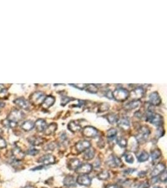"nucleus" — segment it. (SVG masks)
<instances>
[{
    "instance_id": "f257e3e1",
    "label": "nucleus",
    "mask_w": 167,
    "mask_h": 188,
    "mask_svg": "<svg viewBox=\"0 0 167 188\" xmlns=\"http://www.w3.org/2000/svg\"><path fill=\"white\" fill-rule=\"evenodd\" d=\"M146 120L157 127H160L163 124L162 116L158 114H155L150 108H148L146 111Z\"/></svg>"
},
{
    "instance_id": "f03ea898",
    "label": "nucleus",
    "mask_w": 167,
    "mask_h": 188,
    "mask_svg": "<svg viewBox=\"0 0 167 188\" xmlns=\"http://www.w3.org/2000/svg\"><path fill=\"white\" fill-rule=\"evenodd\" d=\"M150 134V129L146 126H143L139 129L137 134L135 136V138L138 143L144 144L148 139Z\"/></svg>"
},
{
    "instance_id": "7ed1b4c3",
    "label": "nucleus",
    "mask_w": 167,
    "mask_h": 188,
    "mask_svg": "<svg viewBox=\"0 0 167 188\" xmlns=\"http://www.w3.org/2000/svg\"><path fill=\"white\" fill-rule=\"evenodd\" d=\"M129 92L123 88H117L113 92V97L118 102H123L129 97Z\"/></svg>"
},
{
    "instance_id": "20e7f679",
    "label": "nucleus",
    "mask_w": 167,
    "mask_h": 188,
    "mask_svg": "<svg viewBox=\"0 0 167 188\" xmlns=\"http://www.w3.org/2000/svg\"><path fill=\"white\" fill-rule=\"evenodd\" d=\"M45 98V95L42 92H35L30 96V103L35 105L42 104Z\"/></svg>"
},
{
    "instance_id": "39448f33",
    "label": "nucleus",
    "mask_w": 167,
    "mask_h": 188,
    "mask_svg": "<svg viewBox=\"0 0 167 188\" xmlns=\"http://www.w3.org/2000/svg\"><path fill=\"white\" fill-rule=\"evenodd\" d=\"M24 117H25V114L22 111L18 109H15L9 113L7 119L10 121L18 123L19 121H22Z\"/></svg>"
},
{
    "instance_id": "423d86ee",
    "label": "nucleus",
    "mask_w": 167,
    "mask_h": 188,
    "mask_svg": "<svg viewBox=\"0 0 167 188\" xmlns=\"http://www.w3.org/2000/svg\"><path fill=\"white\" fill-rule=\"evenodd\" d=\"M107 165L111 168H116V167H121L123 166V162L120 158L118 157L110 155L108 157L106 161Z\"/></svg>"
},
{
    "instance_id": "0eeeda50",
    "label": "nucleus",
    "mask_w": 167,
    "mask_h": 188,
    "mask_svg": "<svg viewBox=\"0 0 167 188\" xmlns=\"http://www.w3.org/2000/svg\"><path fill=\"white\" fill-rule=\"evenodd\" d=\"M145 94V90L142 87H137L132 90L129 94V97H130L131 100L139 101L144 97Z\"/></svg>"
},
{
    "instance_id": "6e6552de",
    "label": "nucleus",
    "mask_w": 167,
    "mask_h": 188,
    "mask_svg": "<svg viewBox=\"0 0 167 188\" xmlns=\"http://www.w3.org/2000/svg\"><path fill=\"white\" fill-rule=\"evenodd\" d=\"M82 135L87 138H95L98 135V131L93 127L87 126L83 129Z\"/></svg>"
},
{
    "instance_id": "1a4fd4ad",
    "label": "nucleus",
    "mask_w": 167,
    "mask_h": 188,
    "mask_svg": "<svg viewBox=\"0 0 167 188\" xmlns=\"http://www.w3.org/2000/svg\"><path fill=\"white\" fill-rule=\"evenodd\" d=\"M93 169V166L91 164L88 163H85L83 164H81L78 168L75 170L76 174H80V175H87L91 172Z\"/></svg>"
},
{
    "instance_id": "9d476101",
    "label": "nucleus",
    "mask_w": 167,
    "mask_h": 188,
    "mask_svg": "<svg viewBox=\"0 0 167 188\" xmlns=\"http://www.w3.org/2000/svg\"><path fill=\"white\" fill-rule=\"evenodd\" d=\"M91 146V143L89 141L83 140V141H80L76 144L75 148L78 152L81 153L90 148Z\"/></svg>"
},
{
    "instance_id": "9b49d317",
    "label": "nucleus",
    "mask_w": 167,
    "mask_h": 188,
    "mask_svg": "<svg viewBox=\"0 0 167 188\" xmlns=\"http://www.w3.org/2000/svg\"><path fill=\"white\" fill-rule=\"evenodd\" d=\"M38 161L44 165H50L56 162V159L54 156L52 154H46L41 157Z\"/></svg>"
},
{
    "instance_id": "f8f14e48",
    "label": "nucleus",
    "mask_w": 167,
    "mask_h": 188,
    "mask_svg": "<svg viewBox=\"0 0 167 188\" xmlns=\"http://www.w3.org/2000/svg\"><path fill=\"white\" fill-rule=\"evenodd\" d=\"M166 170V166L164 163L160 162L156 165L151 173V176L152 177H156L160 175L164 170Z\"/></svg>"
},
{
    "instance_id": "ddd939ff",
    "label": "nucleus",
    "mask_w": 167,
    "mask_h": 188,
    "mask_svg": "<svg viewBox=\"0 0 167 188\" xmlns=\"http://www.w3.org/2000/svg\"><path fill=\"white\" fill-rule=\"evenodd\" d=\"M13 102H14V104L18 106V107L20 108L28 110V109L30 108V102L27 100L26 99L24 98L23 97L16 98L13 101Z\"/></svg>"
},
{
    "instance_id": "4468645a",
    "label": "nucleus",
    "mask_w": 167,
    "mask_h": 188,
    "mask_svg": "<svg viewBox=\"0 0 167 188\" xmlns=\"http://www.w3.org/2000/svg\"><path fill=\"white\" fill-rule=\"evenodd\" d=\"M76 183L81 186H90L91 184V179L87 175H80L77 177Z\"/></svg>"
},
{
    "instance_id": "2eb2a0df",
    "label": "nucleus",
    "mask_w": 167,
    "mask_h": 188,
    "mask_svg": "<svg viewBox=\"0 0 167 188\" xmlns=\"http://www.w3.org/2000/svg\"><path fill=\"white\" fill-rule=\"evenodd\" d=\"M117 123L118 127L123 131H127L130 127L129 119L127 117H121V119H118Z\"/></svg>"
},
{
    "instance_id": "dca6fc26",
    "label": "nucleus",
    "mask_w": 167,
    "mask_h": 188,
    "mask_svg": "<svg viewBox=\"0 0 167 188\" xmlns=\"http://www.w3.org/2000/svg\"><path fill=\"white\" fill-rule=\"evenodd\" d=\"M12 155L14 159L17 160V161H19L24 159L25 156V154L24 153L22 150L19 148H14L12 149Z\"/></svg>"
},
{
    "instance_id": "f3484780",
    "label": "nucleus",
    "mask_w": 167,
    "mask_h": 188,
    "mask_svg": "<svg viewBox=\"0 0 167 188\" xmlns=\"http://www.w3.org/2000/svg\"><path fill=\"white\" fill-rule=\"evenodd\" d=\"M150 102L152 105L157 106L161 104V98L156 92H154L150 95Z\"/></svg>"
},
{
    "instance_id": "a211bd4d",
    "label": "nucleus",
    "mask_w": 167,
    "mask_h": 188,
    "mask_svg": "<svg viewBox=\"0 0 167 188\" xmlns=\"http://www.w3.org/2000/svg\"><path fill=\"white\" fill-rule=\"evenodd\" d=\"M55 102V98H54L52 95H48L46 97H45V100L43 102L42 104V107L43 108L48 109L54 104Z\"/></svg>"
},
{
    "instance_id": "6ab92c4d",
    "label": "nucleus",
    "mask_w": 167,
    "mask_h": 188,
    "mask_svg": "<svg viewBox=\"0 0 167 188\" xmlns=\"http://www.w3.org/2000/svg\"><path fill=\"white\" fill-rule=\"evenodd\" d=\"M47 126L46 122L42 119H39L35 123V127L36 131L39 132H42L45 131Z\"/></svg>"
},
{
    "instance_id": "aec40b11",
    "label": "nucleus",
    "mask_w": 167,
    "mask_h": 188,
    "mask_svg": "<svg viewBox=\"0 0 167 188\" xmlns=\"http://www.w3.org/2000/svg\"><path fill=\"white\" fill-rule=\"evenodd\" d=\"M68 129L71 132L75 133L79 132L81 129V126L78 124L76 121H71L68 125Z\"/></svg>"
},
{
    "instance_id": "412c9836",
    "label": "nucleus",
    "mask_w": 167,
    "mask_h": 188,
    "mask_svg": "<svg viewBox=\"0 0 167 188\" xmlns=\"http://www.w3.org/2000/svg\"><path fill=\"white\" fill-rule=\"evenodd\" d=\"M81 165L80 160L78 159H71L68 163V167L70 170H75L78 167Z\"/></svg>"
},
{
    "instance_id": "4be33fe9",
    "label": "nucleus",
    "mask_w": 167,
    "mask_h": 188,
    "mask_svg": "<svg viewBox=\"0 0 167 188\" xmlns=\"http://www.w3.org/2000/svg\"><path fill=\"white\" fill-rule=\"evenodd\" d=\"M21 127L25 131L28 132L32 131V130H33V128L35 127V123L30 120L26 121L21 124Z\"/></svg>"
},
{
    "instance_id": "5701e85b",
    "label": "nucleus",
    "mask_w": 167,
    "mask_h": 188,
    "mask_svg": "<svg viewBox=\"0 0 167 188\" xmlns=\"http://www.w3.org/2000/svg\"><path fill=\"white\" fill-rule=\"evenodd\" d=\"M58 127V125L56 123H52V124H49L45 129L44 132H45V134L46 135H50L56 131Z\"/></svg>"
},
{
    "instance_id": "b1692460",
    "label": "nucleus",
    "mask_w": 167,
    "mask_h": 188,
    "mask_svg": "<svg viewBox=\"0 0 167 188\" xmlns=\"http://www.w3.org/2000/svg\"><path fill=\"white\" fill-rule=\"evenodd\" d=\"M63 184L66 187H73L76 184L75 180H74V177L73 176H67L63 180Z\"/></svg>"
},
{
    "instance_id": "393cba45",
    "label": "nucleus",
    "mask_w": 167,
    "mask_h": 188,
    "mask_svg": "<svg viewBox=\"0 0 167 188\" xmlns=\"http://www.w3.org/2000/svg\"><path fill=\"white\" fill-rule=\"evenodd\" d=\"M28 141L30 142V144L35 146L42 144H43L44 142V140L43 138L39 137H36V136L30 137L28 139Z\"/></svg>"
},
{
    "instance_id": "a878e982",
    "label": "nucleus",
    "mask_w": 167,
    "mask_h": 188,
    "mask_svg": "<svg viewBox=\"0 0 167 188\" xmlns=\"http://www.w3.org/2000/svg\"><path fill=\"white\" fill-rule=\"evenodd\" d=\"M95 156V150L93 148H90L85 151L83 158L86 160H90L94 158Z\"/></svg>"
},
{
    "instance_id": "bb28decb",
    "label": "nucleus",
    "mask_w": 167,
    "mask_h": 188,
    "mask_svg": "<svg viewBox=\"0 0 167 188\" xmlns=\"http://www.w3.org/2000/svg\"><path fill=\"white\" fill-rule=\"evenodd\" d=\"M137 156V159L138 162H145L146 160H148L149 159V154L147 152L145 151V150H143L140 153H139Z\"/></svg>"
},
{
    "instance_id": "cd10ccee",
    "label": "nucleus",
    "mask_w": 167,
    "mask_h": 188,
    "mask_svg": "<svg viewBox=\"0 0 167 188\" xmlns=\"http://www.w3.org/2000/svg\"><path fill=\"white\" fill-rule=\"evenodd\" d=\"M107 119L108 122L111 124H114L115 123H117L118 121V116L117 114H113V113H110L107 114Z\"/></svg>"
},
{
    "instance_id": "c85d7f7f",
    "label": "nucleus",
    "mask_w": 167,
    "mask_h": 188,
    "mask_svg": "<svg viewBox=\"0 0 167 188\" xmlns=\"http://www.w3.org/2000/svg\"><path fill=\"white\" fill-rule=\"evenodd\" d=\"M85 88H86V91L90 94H95L98 92V87L95 84H87Z\"/></svg>"
},
{
    "instance_id": "c756f323",
    "label": "nucleus",
    "mask_w": 167,
    "mask_h": 188,
    "mask_svg": "<svg viewBox=\"0 0 167 188\" xmlns=\"http://www.w3.org/2000/svg\"><path fill=\"white\" fill-rule=\"evenodd\" d=\"M140 105V101H136V100H132L131 102H128L127 104L125 105V108L127 110H132L135 108L138 107Z\"/></svg>"
},
{
    "instance_id": "7c9ffc66",
    "label": "nucleus",
    "mask_w": 167,
    "mask_h": 188,
    "mask_svg": "<svg viewBox=\"0 0 167 188\" xmlns=\"http://www.w3.org/2000/svg\"><path fill=\"white\" fill-rule=\"evenodd\" d=\"M162 156V152L159 149L156 148L152 150L151 152V158L153 160H155L159 159L160 156Z\"/></svg>"
},
{
    "instance_id": "2f4dec72",
    "label": "nucleus",
    "mask_w": 167,
    "mask_h": 188,
    "mask_svg": "<svg viewBox=\"0 0 167 188\" xmlns=\"http://www.w3.org/2000/svg\"><path fill=\"white\" fill-rule=\"evenodd\" d=\"M127 140L124 137H119L117 139V144L121 148H126L127 147Z\"/></svg>"
},
{
    "instance_id": "473e14b6",
    "label": "nucleus",
    "mask_w": 167,
    "mask_h": 188,
    "mask_svg": "<svg viewBox=\"0 0 167 188\" xmlns=\"http://www.w3.org/2000/svg\"><path fill=\"white\" fill-rule=\"evenodd\" d=\"M3 124L6 128L13 129V128H15V127H16L17 124H18V123L10 121L8 120V119H5V120H4L3 121Z\"/></svg>"
},
{
    "instance_id": "72a5a7b5",
    "label": "nucleus",
    "mask_w": 167,
    "mask_h": 188,
    "mask_svg": "<svg viewBox=\"0 0 167 188\" xmlns=\"http://www.w3.org/2000/svg\"><path fill=\"white\" fill-rule=\"evenodd\" d=\"M97 177L100 180H107L110 177V173H109L108 170H104L98 174Z\"/></svg>"
},
{
    "instance_id": "f704fd0d",
    "label": "nucleus",
    "mask_w": 167,
    "mask_h": 188,
    "mask_svg": "<svg viewBox=\"0 0 167 188\" xmlns=\"http://www.w3.org/2000/svg\"><path fill=\"white\" fill-rule=\"evenodd\" d=\"M117 130L114 128L109 129L107 133V137L109 139H113L117 135Z\"/></svg>"
},
{
    "instance_id": "c9c22d12",
    "label": "nucleus",
    "mask_w": 167,
    "mask_h": 188,
    "mask_svg": "<svg viewBox=\"0 0 167 188\" xmlns=\"http://www.w3.org/2000/svg\"><path fill=\"white\" fill-rule=\"evenodd\" d=\"M109 108H110V105L107 103H103L101 104L99 106L98 108V112H104L107 111Z\"/></svg>"
},
{
    "instance_id": "e433bc0d",
    "label": "nucleus",
    "mask_w": 167,
    "mask_h": 188,
    "mask_svg": "<svg viewBox=\"0 0 167 188\" xmlns=\"http://www.w3.org/2000/svg\"><path fill=\"white\" fill-rule=\"evenodd\" d=\"M125 159L126 162H127L129 164H133L135 160L133 156V155L131 154H126L125 155Z\"/></svg>"
},
{
    "instance_id": "4c0bfd02",
    "label": "nucleus",
    "mask_w": 167,
    "mask_h": 188,
    "mask_svg": "<svg viewBox=\"0 0 167 188\" xmlns=\"http://www.w3.org/2000/svg\"><path fill=\"white\" fill-rule=\"evenodd\" d=\"M73 100H74V99L71 98V97H63L62 98H61V105L62 106H64L66 104H67L68 103H69L70 101Z\"/></svg>"
},
{
    "instance_id": "58836bf2",
    "label": "nucleus",
    "mask_w": 167,
    "mask_h": 188,
    "mask_svg": "<svg viewBox=\"0 0 167 188\" xmlns=\"http://www.w3.org/2000/svg\"><path fill=\"white\" fill-rule=\"evenodd\" d=\"M26 153L30 156H36L39 153V150L35 148H30L27 150Z\"/></svg>"
},
{
    "instance_id": "ea45409f",
    "label": "nucleus",
    "mask_w": 167,
    "mask_h": 188,
    "mask_svg": "<svg viewBox=\"0 0 167 188\" xmlns=\"http://www.w3.org/2000/svg\"><path fill=\"white\" fill-rule=\"evenodd\" d=\"M71 86H73L74 88H78L80 90H83L85 87H87V84H70Z\"/></svg>"
},
{
    "instance_id": "a19ab883",
    "label": "nucleus",
    "mask_w": 167,
    "mask_h": 188,
    "mask_svg": "<svg viewBox=\"0 0 167 188\" xmlns=\"http://www.w3.org/2000/svg\"><path fill=\"white\" fill-rule=\"evenodd\" d=\"M159 179H160V181H162V182L166 183V179H167V173H166V170H164V171H163L161 174V175H160V177Z\"/></svg>"
},
{
    "instance_id": "79ce46f5",
    "label": "nucleus",
    "mask_w": 167,
    "mask_h": 188,
    "mask_svg": "<svg viewBox=\"0 0 167 188\" xmlns=\"http://www.w3.org/2000/svg\"><path fill=\"white\" fill-rule=\"evenodd\" d=\"M6 146H7V143H6V141L1 137H0V149H4L6 148Z\"/></svg>"
},
{
    "instance_id": "37998d69",
    "label": "nucleus",
    "mask_w": 167,
    "mask_h": 188,
    "mask_svg": "<svg viewBox=\"0 0 167 188\" xmlns=\"http://www.w3.org/2000/svg\"><path fill=\"white\" fill-rule=\"evenodd\" d=\"M55 144H54V142H51L50 144H48L45 148H46L45 149V150H53L54 149H55Z\"/></svg>"
},
{
    "instance_id": "c03bdc74",
    "label": "nucleus",
    "mask_w": 167,
    "mask_h": 188,
    "mask_svg": "<svg viewBox=\"0 0 167 188\" xmlns=\"http://www.w3.org/2000/svg\"><path fill=\"white\" fill-rule=\"evenodd\" d=\"M150 186V184L147 181H145V182L142 183L140 184H139L137 188H148Z\"/></svg>"
},
{
    "instance_id": "a18cd8bd",
    "label": "nucleus",
    "mask_w": 167,
    "mask_h": 188,
    "mask_svg": "<svg viewBox=\"0 0 167 188\" xmlns=\"http://www.w3.org/2000/svg\"><path fill=\"white\" fill-rule=\"evenodd\" d=\"M105 95L107 98H110V99H113V92H112L110 90H108L105 92Z\"/></svg>"
},
{
    "instance_id": "49530a36",
    "label": "nucleus",
    "mask_w": 167,
    "mask_h": 188,
    "mask_svg": "<svg viewBox=\"0 0 167 188\" xmlns=\"http://www.w3.org/2000/svg\"><path fill=\"white\" fill-rule=\"evenodd\" d=\"M106 188H119L117 185L115 184H110V185H108Z\"/></svg>"
},
{
    "instance_id": "de8ad7c7",
    "label": "nucleus",
    "mask_w": 167,
    "mask_h": 188,
    "mask_svg": "<svg viewBox=\"0 0 167 188\" xmlns=\"http://www.w3.org/2000/svg\"><path fill=\"white\" fill-rule=\"evenodd\" d=\"M5 104L3 103V102H0V108H3V107H5Z\"/></svg>"
},
{
    "instance_id": "09e8293b",
    "label": "nucleus",
    "mask_w": 167,
    "mask_h": 188,
    "mask_svg": "<svg viewBox=\"0 0 167 188\" xmlns=\"http://www.w3.org/2000/svg\"><path fill=\"white\" fill-rule=\"evenodd\" d=\"M23 188H35V187H33V186H26V187H23Z\"/></svg>"
},
{
    "instance_id": "8fccbe9b",
    "label": "nucleus",
    "mask_w": 167,
    "mask_h": 188,
    "mask_svg": "<svg viewBox=\"0 0 167 188\" xmlns=\"http://www.w3.org/2000/svg\"><path fill=\"white\" fill-rule=\"evenodd\" d=\"M153 188H162V187H160V186H155V187H154Z\"/></svg>"
},
{
    "instance_id": "3c124183",
    "label": "nucleus",
    "mask_w": 167,
    "mask_h": 188,
    "mask_svg": "<svg viewBox=\"0 0 167 188\" xmlns=\"http://www.w3.org/2000/svg\"><path fill=\"white\" fill-rule=\"evenodd\" d=\"M0 132H1V130H0Z\"/></svg>"
}]
</instances>
